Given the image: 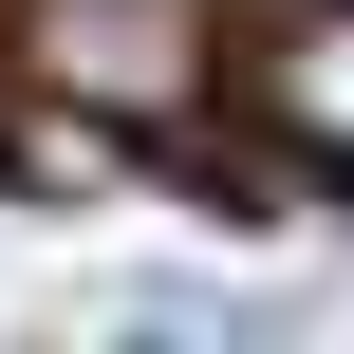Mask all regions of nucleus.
<instances>
[{
  "label": "nucleus",
  "mask_w": 354,
  "mask_h": 354,
  "mask_svg": "<svg viewBox=\"0 0 354 354\" xmlns=\"http://www.w3.org/2000/svg\"><path fill=\"white\" fill-rule=\"evenodd\" d=\"M224 37H243L224 0H19V75H37V93H75V112H112V131L205 112Z\"/></svg>",
  "instance_id": "f257e3e1"
},
{
  "label": "nucleus",
  "mask_w": 354,
  "mask_h": 354,
  "mask_svg": "<svg viewBox=\"0 0 354 354\" xmlns=\"http://www.w3.org/2000/svg\"><path fill=\"white\" fill-rule=\"evenodd\" d=\"M224 75H243V112H261L299 168L354 187V0H261V19L224 37Z\"/></svg>",
  "instance_id": "f03ea898"
}]
</instances>
